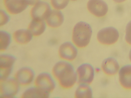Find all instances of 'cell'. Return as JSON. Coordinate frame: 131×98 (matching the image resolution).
<instances>
[{
	"label": "cell",
	"mask_w": 131,
	"mask_h": 98,
	"mask_svg": "<svg viewBox=\"0 0 131 98\" xmlns=\"http://www.w3.org/2000/svg\"><path fill=\"white\" fill-rule=\"evenodd\" d=\"M119 81L121 85L126 89H131V65L123 66L119 73Z\"/></svg>",
	"instance_id": "15"
},
{
	"label": "cell",
	"mask_w": 131,
	"mask_h": 98,
	"mask_svg": "<svg viewBox=\"0 0 131 98\" xmlns=\"http://www.w3.org/2000/svg\"><path fill=\"white\" fill-rule=\"evenodd\" d=\"M119 37L118 30L112 27L104 28L100 30L97 34L98 41L101 44L110 45L116 43Z\"/></svg>",
	"instance_id": "7"
},
{
	"label": "cell",
	"mask_w": 131,
	"mask_h": 98,
	"mask_svg": "<svg viewBox=\"0 0 131 98\" xmlns=\"http://www.w3.org/2000/svg\"><path fill=\"white\" fill-rule=\"evenodd\" d=\"M20 86L14 77L0 80V97H15L20 91Z\"/></svg>",
	"instance_id": "3"
},
{
	"label": "cell",
	"mask_w": 131,
	"mask_h": 98,
	"mask_svg": "<svg viewBox=\"0 0 131 98\" xmlns=\"http://www.w3.org/2000/svg\"><path fill=\"white\" fill-rule=\"evenodd\" d=\"M125 39L127 42L131 45V21L127 23L126 27Z\"/></svg>",
	"instance_id": "23"
},
{
	"label": "cell",
	"mask_w": 131,
	"mask_h": 98,
	"mask_svg": "<svg viewBox=\"0 0 131 98\" xmlns=\"http://www.w3.org/2000/svg\"><path fill=\"white\" fill-rule=\"evenodd\" d=\"M76 72L79 84L90 85L93 81L95 71L93 67L90 64L85 63L81 64L77 68Z\"/></svg>",
	"instance_id": "6"
},
{
	"label": "cell",
	"mask_w": 131,
	"mask_h": 98,
	"mask_svg": "<svg viewBox=\"0 0 131 98\" xmlns=\"http://www.w3.org/2000/svg\"><path fill=\"white\" fill-rule=\"evenodd\" d=\"M52 75L58 81L60 87L65 89L72 87L77 81L76 71L68 61H58L52 69Z\"/></svg>",
	"instance_id": "1"
},
{
	"label": "cell",
	"mask_w": 131,
	"mask_h": 98,
	"mask_svg": "<svg viewBox=\"0 0 131 98\" xmlns=\"http://www.w3.org/2000/svg\"><path fill=\"white\" fill-rule=\"evenodd\" d=\"M16 57L12 54L3 53L0 55V80L10 76Z\"/></svg>",
	"instance_id": "4"
},
{
	"label": "cell",
	"mask_w": 131,
	"mask_h": 98,
	"mask_svg": "<svg viewBox=\"0 0 131 98\" xmlns=\"http://www.w3.org/2000/svg\"><path fill=\"white\" fill-rule=\"evenodd\" d=\"M53 77L48 72H41L36 76L34 82V84L50 93L56 87Z\"/></svg>",
	"instance_id": "5"
},
{
	"label": "cell",
	"mask_w": 131,
	"mask_h": 98,
	"mask_svg": "<svg viewBox=\"0 0 131 98\" xmlns=\"http://www.w3.org/2000/svg\"><path fill=\"white\" fill-rule=\"evenodd\" d=\"M129 59L131 62V48L129 52Z\"/></svg>",
	"instance_id": "26"
},
{
	"label": "cell",
	"mask_w": 131,
	"mask_h": 98,
	"mask_svg": "<svg viewBox=\"0 0 131 98\" xmlns=\"http://www.w3.org/2000/svg\"><path fill=\"white\" fill-rule=\"evenodd\" d=\"M114 2L118 3H121L124 2L126 0H113Z\"/></svg>",
	"instance_id": "25"
},
{
	"label": "cell",
	"mask_w": 131,
	"mask_h": 98,
	"mask_svg": "<svg viewBox=\"0 0 131 98\" xmlns=\"http://www.w3.org/2000/svg\"><path fill=\"white\" fill-rule=\"evenodd\" d=\"M47 26L45 21L38 19H32L29 23L28 29L33 36L37 37L45 31Z\"/></svg>",
	"instance_id": "16"
},
{
	"label": "cell",
	"mask_w": 131,
	"mask_h": 98,
	"mask_svg": "<svg viewBox=\"0 0 131 98\" xmlns=\"http://www.w3.org/2000/svg\"><path fill=\"white\" fill-rule=\"evenodd\" d=\"M12 36L8 32L5 30L0 31V51L3 52L7 50L11 44Z\"/></svg>",
	"instance_id": "20"
},
{
	"label": "cell",
	"mask_w": 131,
	"mask_h": 98,
	"mask_svg": "<svg viewBox=\"0 0 131 98\" xmlns=\"http://www.w3.org/2000/svg\"><path fill=\"white\" fill-rule=\"evenodd\" d=\"M50 93L34 85L26 89L21 95L22 98H48Z\"/></svg>",
	"instance_id": "18"
},
{
	"label": "cell",
	"mask_w": 131,
	"mask_h": 98,
	"mask_svg": "<svg viewBox=\"0 0 131 98\" xmlns=\"http://www.w3.org/2000/svg\"><path fill=\"white\" fill-rule=\"evenodd\" d=\"M69 0H50V4L54 9L60 10L68 5Z\"/></svg>",
	"instance_id": "21"
},
{
	"label": "cell",
	"mask_w": 131,
	"mask_h": 98,
	"mask_svg": "<svg viewBox=\"0 0 131 98\" xmlns=\"http://www.w3.org/2000/svg\"><path fill=\"white\" fill-rule=\"evenodd\" d=\"M33 36L28 29H18L14 32L12 36L14 41L16 43L21 45L28 44L32 40Z\"/></svg>",
	"instance_id": "17"
},
{
	"label": "cell",
	"mask_w": 131,
	"mask_h": 98,
	"mask_svg": "<svg viewBox=\"0 0 131 98\" xmlns=\"http://www.w3.org/2000/svg\"><path fill=\"white\" fill-rule=\"evenodd\" d=\"M101 68L106 75L111 76L116 74L119 69V65L117 60L113 57H110L105 59L101 64Z\"/></svg>",
	"instance_id": "14"
},
{
	"label": "cell",
	"mask_w": 131,
	"mask_h": 98,
	"mask_svg": "<svg viewBox=\"0 0 131 98\" xmlns=\"http://www.w3.org/2000/svg\"><path fill=\"white\" fill-rule=\"evenodd\" d=\"M3 2L6 10L12 15L22 13L29 6L23 0H3Z\"/></svg>",
	"instance_id": "12"
},
{
	"label": "cell",
	"mask_w": 131,
	"mask_h": 98,
	"mask_svg": "<svg viewBox=\"0 0 131 98\" xmlns=\"http://www.w3.org/2000/svg\"><path fill=\"white\" fill-rule=\"evenodd\" d=\"M64 20V15L60 10H52L45 21L47 26L52 28H56L63 24Z\"/></svg>",
	"instance_id": "13"
},
{
	"label": "cell",
	"mask_w": 131,
	"mask_h": 98,
	"mask_svg": "<svg viewBox=\"0 0 131 98\" xmlns=\"http://www.w3.org/2000/svg\"><path fill=\"white\" fill-rule=\"evenodd\" d=\"M9 14L3 9L0 10V26H3L6 24L10 21V18Z\"/></svg>",
	"instance_id": "22"
},
{
	"label": "cell",
	"mask_w": 131,
	"mask_h": 98,
	"mask_svg": "<svg viewBox=\"0 0 131 98\" xmlns=\"http://www.w3.org/2000/svg\"><path fill=\"white\" fill-rule=\"evenodd\" d=\"M50 5L48 2L40 1L32 6L30 11L32 19L45 20L52 10Z\"/></svg>",
	"instance_id": "9"
},
{
	"label": "cell",
	"mask_w": 131,
	"mask_h": 98,
	"mask_svg": "<svg viewBox=\"0 0 131 98\" xmlns=\"http://www.w3.org/2000/svg\"><path fill=\"white\" fill-rule=\"evenodd\" d=\"M93 91L89 84L81 83L77 88L74 93L75 98H92Z\"/></svg>",
	"instance_id": "19"
},
{
	"label": "cell",
	"mask_w": 131,
	"mask_h": 98,
	"mask_svg": "<svg viewBox=\"0 0 131 98\" xmlns=\"http://www.w3.org/2000/svg\"><path fill=\"white\" fill-rule=\"evenodd\" d=\"M59 57L63 60L72 61L77 57L78 51L76 46L71 42H64L60 46L58 50Z\"/></svg>",
	"instance_id": "10"
},
{
	"label": "cell",
	"mask_w": 131,
	"mask_h": 98,
	"mask_svg": "<svg viewBox=\"0 0 131 98\" xmlns=\"http://www.w3.org/2000/svg\"><path fill=\"white\" fill-rule=\"evenodd\" d=\"M92 33V29L89 24L84 21L79 22L73 28L72 36L73 43L79 48L86 47L90 42Z\"/></svg>",
	"instance_id": "2"
},
{
	"label": "cell",
	"mask_w": 131,
	"mask_h": 98,
	"mask_svg": "<svg viewBox=\"0 0 131 98\" xmlns=\"http://www.w3.org/2000/svg\"><path fill=\"white\" fill-rule=\"evenodd\" d=\"M25 3L28 6H32L40 0H23Z\"/></svg>",
	"instance_id": "24"
},
{
	"label": "cell",
	"mask_w": 131,
	"mask_h": 98,
	"mask_svg": "<svg viewBox=\"0 0 131 98\" xmlns=\"http://www.w3.org/2000/svg\"><path fill=\"white\" fill-rule=\"evenodd\" d=\"M36 76L35 71L32 68L24 66L16 71L14 77L21 86H25L34 82Z\"/></svg>",
	"instance_id": "8"
},
{
	"label": "cell",
	"mask_w": 131,
	"mask_h": 98,
	"mask_svg": "<svg viewBox=\"0 0 131 98\" xmlns=\"http://www.w3.org/2000/svg\"><path fill=\"white\" fill-rule=\"evenodd\" d=\"M87 8L90 13L97 17L104 16L108 8L107 4L103 0H89L87 3Z\"/></svg>",
	"instance_id": "11"
},
{
	"label": "cell",
	"mask_w": 131,
	"mask_h": 98,
	"mask_svg": "<svg viewBox=\"0 0 131 98\" xmlns=\"http://www.w3.org/2000/svg\"><path fill=\"white\" fill-rule=\"evenodd\" d=\"M71 0L73 1H75L77 0Z\"/></svg>",
	"instance_id": "27"
}]
</instances>
